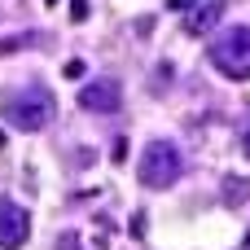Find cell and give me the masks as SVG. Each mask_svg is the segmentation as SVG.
Wrapping results in <instances>:
<instances>
[{"mask_svg":"<svg viewBox=\"0 0 250 250\" xmlns=\"http://www.w3.org/2000/svg\"><path fill=\"white\" fill-rule=\"evenodd\" d=\"M167 9H193V0H167Z\"/></svg>","mask_w":250,"mask_h":250,"instance_id":"14","label":"cell"},{"mask_svg":"<svg viewBox=\"0 0 250 250\" xmlns=\"http://www.w3.org/2000/svg\"><path fill=\"white\" fill-rule=\"evenodd\" d=\"M79 105L92 110V114H114V110L123 105V88H119V79H110V75L88 79L83 92H79Z\"/></svg>","mask_w":250,"mask_h":250,"instance_id":"4","label":"cell"},{"mask_svg":"<svg viewBox=\"0 0 250 250\" xmlns=\"http://www.w3.org/2000/svg\"><path fill=\"white\" fill-rule=\"evenodd\" d=\"M26 233H31V215L18 202L0 198V250H18L26 242Z\"/></svg>","mask_w":250,"mask_h":250,"instance_id":"5","label":"cell"},{"mask_svg":"<svg viewBox=\"0 0 250 250\" xmlns=\"http://www.w3.org/2000/svg\"><path fill=\"white\" fill-rule=\"evenodd\" d=\"M211 66L224 79H250V26H229L211 40Z\"/></svg>","mask_w":250,"mask_h":250,"instance_id":"2","label":"cell"},{"mask_svg":"<svg viewBox=\"0 0 250 250\" xmlns=\"http://www.w3.org/2000/svg\"><path fill=\"white\" fill-rule=\"evenodd\" d=\"M0 114H4L13 127H22V132H40V127L53 123L57 101H53L48 88H13V92L0 97Z\"/></svg>","mask_w":250,"mask_h":250,"instance_id":"1","label":"cell"},{"mask_svg":"<svg viewBox=\"0 0 250 250\" xmlns=\"http://www.w3.org/2000/svg\"><path fill=\"white\" fill-rule=\"evenodd\" d=\"M242 154L250 158V119H246V127H242Z\"/></svg>","mask_w":250,"mask_h":250,"instance_id":"13","label":"cell"},{"mask_svg":"<svg viewBox=\"0 0 250 250\" xmlns=\"http://www.w3.org/2000/svg\"><path fill=\"white\" fill-rule=\"evenodd\" d=\"M70 18L83 22V18H88V0H70Z\"/></svg>","mask_w":250,"mask_h":250,"instance_id":"11","label":"cell"},{"mask_svg":"<svg viewBox=\"0 0 250 250\" xmlns=\"http://www.w3.org/2000/svg\"><path fill=\"white\" fill-rule=\"evenodd\" d=\"M62 75H66V79H83V62H79V57H75V62H66V66H62Z\"/></svg>","mask_w":250,"mask_h":250,"instance_id":"10","label":"cell"},{"mask_svg":"<svg viewBox=\"0 0 250 250\" xmlns=\"http://www.w3.org/2000/svg\"><path fill=\"white\" fill-rule=\"evenodd\" d=\"M127 229H132V237H145V233H149V215H145V211H136Z\"/></svg>","mask_w":250,"mask_h":250,"instance_id":"8","label":"cell"},{"mask_svg":"<svg viewBox=\"0 0 250 250\" xmlns=\"http://www.w3.org/2000/svg\"><path fill=\"white\" fill-rule=\"evenodd\" d=\"M44 4H57V0H44Z\"/></svg>","mask_w":250,"mask_h":250,"instance_id":"16","label":"cell"},{"mask_svg":"<svg viewBox=\"0 0 250 250\" xmlns=\"http://www.w3.org/2000/svg\"><path fill=\"white\" fill-rule=\"evenodd\" d=\"M180 171H185V158H180V145H171V141H149L141 154V167H136L145 189H171L180 180Z\"/></svg>","mask_w":250,"mask_h":250,"instance_id":"3","label":"cell"},{"mask_svg":"<svg viewBox=\"0 0 250 250\" xmlns=\"http://www.w3.org/2000/svg\"><path fill=\"white\" fill-rule=\"evenodd\" d=\"M220 18H224V0H211V4H202V9L193 13L185 26H189V35H207V31H211Z\"/></svg>","mask_w":250,"mask_h":250,"instance_id":"6","label":"cell"},{"mask_svg":"<svg viewBox=\"0 0 250 250\" xmlns=\"http://www.w3.org/2000/svg\"><path fill=\"white\" fill-rule=\"evenodd\" d=\"M57 250H83V246H79V237L66 233V237H57Z\"/></svg>","mask_w":250,"mask_h":250,"instance_id":"12","label":"cell"},{"mask_svg":"<svg viewBox=\"0 0 250 250\" xmlns=\"http://www.w3.org/2000/svg\"><path fill=\"white\" fill-rule=\"evenodd\" d=\"M246 250H250V233H246Z\"/></svg>","mask_w":250,"mask_h":250,"instance_id":"15","label":"cell"},{"mask_svg":"<svg viewBox=\"0 0 250 250\" xmlns=\"http://www.w3.org/2000/svg\"><path fill=\"white\" fill-rule=\"evenodd\" d=\"M246 198H250V185L237 180V176H229V180H224V202H229V207H242Z\"/></svg>","mask_w":250,"mask_h":250,"instance_id":"7","label":"cell"},{"mask_svg":"<svg viewBox=\"0 0 250 250\" xmlns=\"http://www.w3.org/2000/svg\"><path fill=\"white\" fill-rule=\"evenodd\" d=\"M26 44H35V35H18V40H4V44H0V53H18V48H26Z\"/></svg>","mask_w":250,"mask_h":250,"instance_id":"9","label":"cell"}]
</instances>
